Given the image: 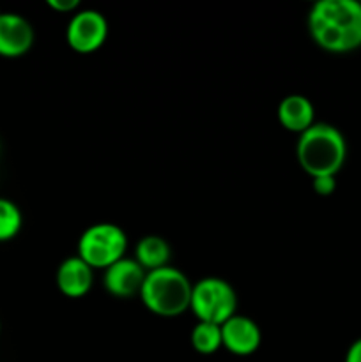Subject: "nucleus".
I'll list each match as a JSON object with an SVG mask.
<instances>
[{
  "instance_id": "obj_1",
  "label": "nucleus",
  "mask_w": 361,
  "mask_h": 362,
  "mask_svg": "<svg viewBox=\"0 0 361 362\" xmlns=\"http://www.w3.org/2000/svg\"><path fill=\"white\" fill-rule=\"evenodd\" d=\"M308 32L319 48L350 53L361 48V2L319 0L308 13Z\"/></svg>"
},
{
  "instance_id": "obj_2",
  "label": "nucleus",
  "mask_w": 361,
  "mask_h": 362,
  "mask_svg": "<svg viewBox=\"0 0 361 362\" xmlns=\"http://www.w3.org/2000/svg\"><path fill=\"white\" fill-rule=\"evenodd\" d=\"M296 156L299 166L311 179L321 175L336 177L347 159L345 136L331 124L315 122L299 134Z\"/></svg>"
},
{
  "instance_id": "obj_3",
  "label": "nucleus",
  "mask_w": 361,
  "mask_h": 362,
  "mask_svg": "<svg viewBox=\"0 0 361 362\" xmlns=\"http://www.w3.org/2000/svg\"><path fill=\"white\" fill-rule=\"evenodd\" d=\"M193 285L179 269L166 265L145 274L138 297L156 317L176 318L190 310Z\"/></svg>"
},
{
  "instance_id": "obj_4",
  "label": "nucleus",
  "mask_w": 361,
  "mask_h": 362,
  "mask_svg": "<svg viewBox=\"0 0 361 362\" xmlns=\"http://www.w3.org/2000/svg\"><path fill=\"white\" fill-rule=\"evenodd\" d=\"M127 235L119 225L96 223L78 239L76 257L92 269H108L110 265L126 257Z\"/></svg>"
},
{
  "instance_id": "obj_5",
  "label": "nucleus",
  "mask_w": 361,
  "mask_h": 362,
  "mask_svg": "<svg viewBox=\"0 0 361 362\" xmlns=\"http://www.w3.org/2000/svg\"><path fill=\"white\" fill-rule=\"evenodd\" d=\"M190 310L198 322L223 325L237 315V293L225 279L204 278L193 285Z\"/></svg>"
},
{
  "instance_id": "obj_6",
  "label": "nucleus",
  "mask_w": 361,
  "mask_h": 362,
  "mask_svg": "<svg viewBox=\"0 0 361 362\" xmlns=\"http://www.w3.org/2000/svg\"><path fill=\"white\" fill-rule=\"evenodd\" d=\"M108 21L99 11L81 9L71 16L66 28L67 45L78 53H94L108 37Z\"/></svg>"
},
{
  "instance_id": "obj_7",
  "label": "nucleus",
  "mask_w": 361,
  "mask_h": 362,
  "mask_svg": "<svg viewBox=\"0 0 361 362\" xmlns=\"http://www.w3.org/2000/svg\"><path fill=\"white\" fill-rule=\"evenodd\" d=\"M147 272L140 267L134 258H120L119 262L105 269L103 274V286L110 296L117 299H131L138 296L144 285Z\"/></svg>"
},
{
  "instance_id": "obj_8",
  "label": "nucleus",
  "mask_w": 361,
  "mask_h": 362,
  "mask_svg": "<svg viewBox=\"0 0 361 362\" xmlns=\"http://www.w3.org/2000/svg\"><path fill=\"white\" fill-rule=\"evenodd\" d=\"M223 349L232 356L248 357L253 356L262 341V332L255 320L244 315H234L222 325Z\"/></svg>"
},
{
  "instance_id": "obj_9",
  "label": "nucleus",
  "mask_w": 361,
  "mask_h": 362,
  "mask_svg": "<svg viewBox=\"0 0 361 362\" xmlns=\"http://www.w3.org/2000/svg\"><path fill=\"white\" fill-rule=\"evenodd\" d=\"M34 45V28L30 21L16 13H2L0 16V57L18 59Z\"/></svg>"
},
{
  "instance_id": "obj_10",
  "label": "nucleus",
  "mask_w": 361,
  "mask_h": 362,
  "mask_svg": "<svg viewBox=\"0 0 361 362\" xmlns=\"http://www.w3.org/2000/svg\"><path fill=\"white\" fill-rule=\"evenodd\" d=\"M94 283V269L80 257H69L57 269V286L67 299H81Z\"/></svg>"
},
{
  "instance_id": "obj_11",
  "label": "nucleus",
  "mask_w": 361,
  "mask_h": 362,
  "mask_svg": "<svg viewBox=\"0 0 361 362\" xmlns=\"http://www.w3.org/2000/svg\"><path fill=\"white\" fill-rule=\"evenodd\" d=\"M278 120L290 133L303 134L315 124V108L306 95H285L278 105Z\"/></svg>"
},
{
  "instance_id": "obj_12",
  "label": "nucleus",
  "mask_w": 361,
  "mask_h": 362,
  "mask_svg": "<svg viewBox=\"0 0 361 362\" xmlns=\"http://www.w3.org/2000/svg\"><path fill=\"white\" fill-rule=\"evenodd\" d=\"M170 244L163 237L145 235L138 240L134 247V260L140 264L145 272L156 271L168 265L170 260Z\"/></svg>"
},
{
  "instance_id": "obj_13",
  "label": "nucleus",
  "mask_w": 361,
  "mask_h": 362,
  "mask_svg": "<svg viewBox=\"0 0 361 362\" xmlns=\"http://www.w3.org/2000/svg\"><path fill=\"white\" fill-rule=\"evenodd\" d=\"M191 346L202 356H212L223 346L222 325L198 322L191 331Z\"/></svg>"
},
{
  "instance_id": "obj_14",
  "label": "nucleus",
  "mask_w": 361,
  "mask_h": 362,
  "mask_svg": "<svg viewBox=\"0 0 361 362\" xmlns=\"http://www.w3.org/2000/svg\"><path fill=\"white\" fill-rule=\"evenodd\" d=\"M23 225V216L14 202L0 197V243L14 239Z\"/></svg>"
},
{
  "instance_id": "obj_15",
  "label": "nucleus",
  "mask_w": 361,
  "mask_h": 362,
  "mask_svg": "<svg viewBox=\"0 0 361 362\" xmlns=\"http://www.w3.org/2000/svg\"><path fill=\"white\" fill-rule=\"evenodd\" d=\"M311 186L319 197H329L336 189V177L335 175H321L311 179Z\"/></svg>"
},
{
  "instance_id": "obj_16",
  "label": "nucleus",
  "mask_w": 361,
  "mask_h": 362,
  "mask_svg": "<svg viewBox=\"0 0 361 362\" xmlns=\"http://www.w3.org/2000/svg\"><path fill=\"white\" fill-rule=\"evenodd\" d=\"M48 7H52L57 13H73L80 7L78 0H48Z\"/></svg>"
},
{
  "instance_id": "obj_17",
  "label": "nucleus",
  "mask_w": 361,
  "mask_h": 362,
  "mask_svg": "<svg viewBox=\"0 0 361 362\" xmlns=\"http://www.w3.org/2000/svg\"><path fill=\"white\" fill-rule=\"evenodd\" d=\"M343 362H361V338H357L356 341L349 346Z\"/></svg>"
},
{
  "instance_id": "obj_18",
  "label": "nucleus",
  "mask_w": 361,
  "mask_h": 362,
  "mask_svg": "<svg viewBox=\"0 0 361 362\" xmlns=\"http://www.w3.org/2000/svg\"><path fill=\"white\" fill-rule=\"evenodd\" d=\"M0 332H2V322H0Z\"/></svg>"
},
{
  "instance_id": "obj_19",
  "label": "nucleus",
  "mask_w": 361,
  "mask_h": 362,
  "mask_svg": "<svg viewBox=\"0 0 361 362\" xmlns=\"http://www.w3.org/2000/svg\"><path fill=\"white\" fill-rule=\"evenodd\" d=\"M2 13H4V11H2V9H0V16H2Z\"/></svg>"
}]
</instances>
